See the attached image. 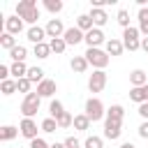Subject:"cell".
Segmentation results:
<instances>
[{
	"mask_svg": "<svg viewBox=\"0 0 148 148\" xmlns=\"http://www.w3.org/2000/svg\"><path fill=\"white\" fill-rule=\"evenodd\" d=\"M62 39L67 42V46H76V44H81V42L86 39V32H81L76 25H72V28H67V30H65Z\"/></svg>",
	"mask_w": 148,
	"mask_h": 148,
	"instance_id": "7c38bea8",
	"label": "cell"
},
{
	"mask_svg": "<svg viewBox=\"0 0 148 148\" xmlns=\"http://www.w3.org/2000/svg\"><path fill=\"white\" fill-rule=\"evenodd\" d=\"M21 134V130L16 127V125H5V127H0V141H12V139H16Z\"/></svg>",
	"mask_w": 148,
	"mask_h": 148,
	"instance_id": "603a6c76",
	"label": "cell"
},
{
	"mask_svg": "<svg viewBox=\"0 0 148 148\" xmlns=\"http://www.w3.org/2000/svg\"><path fill=\"white\" fill-rule=\"evenodd\" d=\"M39 104H42V97H39L37 92L25 95L23 102H21V113H23V118H35L37 111H39Z\"/></svg>",
	"mask_w": 148,
	"mask_h": 148,
	"instance_id": "3957f363",
	"label": "cell"
},
{
	"mask_svg": "<svg viewBox=\"0 0 148 148\" xmlns=\"http://www.w3.org/2000/svg\"><path fill=\"white\" fill-rule=\"evenodd\" d=\"M76 28H79L81 32H90V30L95 28V23H92L90 14H79V16H76Z\"/></svg>",
	"mask_w": 148,
	"mask_h": 148,
	"instance_id": "ffe728a7",
	"label": "cell"
},
{
	"mask_svg": "<svg viewBox=\"0 0 148 148\" xmlns=\"http://www.w3.org/2000/svg\"><path fill=\"white\" fill-rule=\"evenodd\" d=\"M49 46H51V53H56V56H60V53H65V51H67V42H65L62 37L49 39Z\"/></svg>",
	"mask_w": 148,
	"mask_h": 148,
	"instance_id": "484cf974",
	"label": "cell"
},
{
	"mask_svg": "<svg viewBox=\"0 0 148 148\" xmlns=\"http://www.w3.org/2000/svg\"><path fill=\"white\" fill-rule=\"evenodd\" d=\"M30 148H51V143H46L42 136H37V139L30 141Z\"/></svg>",
	"mask_w": 148,
	"mask_h": 148,
	"instance_id": "ab89813d",
	"label": "cell"
},
{
	"mask_svg": "<svg viewBox=\"0 0 148 148\" xmlns=\"http://www.w3.org/2000/svg\"><path fill=\"white\" fill-rule=\"evenodd\" d=\"M62 143H65L67 148H81V141H79L76 136H67V139H65Z\"/></svg>",
	"mask_w": 148,
	"mask_h": 148,
	"instance_id": "60d3db41",
	"label": "cell"
},
{
	"mask_svg": "<svg viewBox=\"0 0 148 148\" xmlns=\"http://www.w3.org/2000/svg\"><path fill=\"white\" fill-rule=\"evenodd\" d=\"M32 53H35V58H39V60H46V58L51 56V46H49V42L37 44V46L32 49Z\"/></svg>",
	"mask_w": 148,
	"mask_h": 148,
	"instance_id": "83f0119b",
	"label": "cell"
},
{
	"mask_svg": "<svg viewBox=\"0 0 148 148\" xmlns=\"http://www.w3.org/2000/svg\"><path fill=\"white\" fill-rule=\"evenodd\" d=\"M104 51H106L109 56H123V51H125L123 39H118V37H109L106 44H104Z\"/></svg>",
	"mask_w": 148,
	"mask_h": 148,
	"instance_id": "5bb4252c",
	"label": "cell"
},
{
	"mask_svg": "<svg viewBox=\"0 0 148 148\" xmlns=\"http://www.w3.org/2000/svg\"><path fill=\"white\" fill-rule=\"evenodd\" d=\"M16 16H21L30 28L32 25H37V18H39V9L37 7H32V9H25V12H21V14H16Z\"/></svg>",
	"mask_w": 148,
	"mask_h": 148,
	"instance_id": "cb8c5ba5",
	"label": "cell"
},
{
	"mask_svg": "<svg viewBox=\"0 0 148 148\" xmlns=\"http://www.w3.org/2000/svg\"><path fill=\"white\" fill-rule=\"evenodd\" d=\"M62 7H65V5H62V0H44V9H46V12H51L53 16H56V14H60V12H62Z\"/></svg>",
	"mask_w": 148,
	"mask_h": 148,
	"instance_id": "4dcf8cb0",
	"label": "cell"
},
{
	"mask_svg": "<svg viewBox=\"0 0 148 148\" xmlns=\"http://www.w3.org/2000/svg\"><path fill=\"white\" fill-rule=\"evenodd\" d=\"M56 120H58V127H60V130H67V127H72V123H74V116H72L69 111H65V113H62V116H58Z\"/></svg>",
	"mask_w": 148,
	"mask_h": 148,
	"instance_id": "e575fe53",
	"label": "cell"
},
{
	"mask_svg": "<svg viewBox=\"0 0 148 148\" xmlns=\"http://www.w3.org/2000/svg\"><path fill=\"white\" fill-rule=\"evenodd\" d=\"M130 99L136 102V104L148 102V99H146V88H132V90H130Z\"/></svg>",
	"mask_w": 148,
	"mask_h": 148,
	"instance_id": "d6a6232c",
	"label": "cell"
},
{
	"mask_svg": "<svg viewBox=\"0 0 148 148\" xmlns=\"http://www.w3.org/2000/svg\"><path fill=\"white\" fill-rule=\"evenodd\" d=\"M120 148H136L132 141H125V143H120Z\"/></svg>",
	"mask_w": 148,
	"mask_h": 148,
	"instance_id": "bcb514c9",
	"label": "cell"
},
{
	"mask_svg": "<svg viewBox=\"0 0 148 148\" xmlns=\"http://www.w3.org/2000/svg\"><path fill=\"white\" fill-rule=\"evenodd\" d=\"M83 42L88 44V49H99L102 44H106V35H104L102 28H92L90 32H86V39Z\"/></svg>",
	"mask_w": 148,
	"mask_h": 148,
	"instance_id": "8992f818",
	"label": "cell"
},
{
	"mask_svg": "<svg viewBox=\"0 0 148 148\" xmlns=\"http://www.w3.org/2000/svg\"><path fill=\"white\" fill-rule=\"evenodd\" d=\"M49 113H51V118H58V116H62V113H65V106H62V102H60V99H51V104H49Z\"/></svg>",
	"mask_w": 148,
	"mask_h": 148,
	"instance_id": "836d02e7",
	"label": "cell"
},
{
	"mask_svg": "<svg viewBox=\"0 0 148 148\" xmlns=\"http://www.w3.org/2000/svg\"><path fill=\"white\" fill-rule=\"evenodd\" d=\"M46 28V35H49V39H56V37H62L65 35V25H62V21L60 18H49V23L44 25Z\"/></svg>",
	"mask_w": 148,
	"mask_h": 148,
	"instance_id": "30bf717a",
	"label": "cell"
},
{
	"mask_svg": "<svg viewBox=\"0 0 148 148\" xmlns=\"http://www.w3.org/2000/svg\"><path fill=\"white\" fill-rule=\"evenodd\" d=\"M28 69H30V67H28L25 62H12V65H9V72H12V76H14L16 81H18V79H25V76H28Z\"/></svg>",
	"mask_w": 148,
	"mask_h": 148,
	"instance_id": "44dd1931",
	"label": "cell"
},
{
	"mask_svg": "<svg viewBox=\"0 0 148 148\" xmlns=\"http://www.w3.org/2000/svg\"><path fill=\"white\" fill-rule=\"evenodd\" d=\"M25 37H28V42H32L35 46L37 44H42V42H46V28H42V25H32V28H28L25 30Z\"/></svg>",
	"mask_w": 148,
	"mask_h": 148,
	"instance_id": "8fae6325",
	"label": "cell"
},
{
	"mask_svg": "<svg viewBox=\"0 0 148 148\" xmlns=\"http://www.w3.org/2000/svg\"><path fill=\"white\" fill-rule=\"evenodd\" d=\"M90 18H92L95 28H104L106 21H109V14H106L104 9H90Z\"/></svg>",
	"mask_w": 148,
	"mask_h": 148,
	"instance_id": "d6986e66",
	"label": "cell"
},
{
	"mask_svg": "<svg viewBox=\"0 0 148 148\" xmlns=\"http://www.w3.org/2000/svg\"><path fill=\"white\" fill-rule=\"evenodd\" d=\"M28 79L39 86V83L44 81V69H42V67H30V69H28Z\"/></svg>",
	"mask_w": 148,
	"mask_h": 148,
	"instance_id": "1f68e13d",
	"label": "cell"
},
{
	"mask_svg": "<svg viewBox=\"0 0 148 148\" xmlns=\"http://www.w3.org/2000/svg\"><path fill=\"white\" fill-rule=\"evenodd\" d=\"M146 99H148V86H146Z\"/></svg>",
	"mask_w": 148,
	"mask_h": 148,
	"instance_id": "c3c4849f",
	"label": "cell"
},
{
	"mask_svg": "<svg viewBox=\"0 0 148 148\" xmlns=\"http://www.w3.org/2000/svg\"><path fill=\"white\" fill-rule=\"evenodd\" d=\"M83 56H86V60H88V65L92 69H104L109 65V60H111V56L104 49H86Z\"/></svg>",
	"mask_w": 148,
	"mask_h": 148,
	"instance_id": "6da1fadb",
	"label": "cell"
},
{
	"mask_svg": "<svg viewBox=\"0 0 148 148\" xmlns=\"http://www.w3.org/2000/svg\"><path fill=\"white\" fill-rule=\"evenodd\" d=\"M116 21H118V25H120L123 30H125V28H130V12H127V9H118Z\"/></svg>",
	"mask_w": 148,
	"mask_h": 148,
	"instance_id": "8d00e7d4",
	"label": "cell"
},
{
	"mask_svg": "<svg viewBox=\"0 0 148 148\" xmlns=\"http://www.w3.org/2000/svg\"><path fill=\"white\" fill-rule=\"evenodd\" d=\"M23 28H25V21L21 18V16H16V14H12V16H7L5 18V32H9V35H18V32H23Z\"/></svg>",
	"mask_w": 148,
	"mask_h": 148,
	"instance_id": "ba28073f",
	"label": "cell"
},
{
	"mask_svg": "<svg viewBox=\"0 0 148 148\" xmlns=\"http://www.w3.org/2000/svg\"><path fill=\"white\" fill-rule=\"evenodd\" d=\"M136 18H139V32H141V37H148V7H141L136 12Z\"/></svg>",
	"mask_w": 148,
	"mask_h": 148,
	"instance_id": "ac0fdd59",
	"label": "cell"
},
{
	"mask_svg": "<svg viewBox=\"0 0 148 148\" xmlns=\"http://www.w3.org/2000/svg\"><path fill=\"white\" fill-rule=\"evenodd\" d=\"M69 67H72V72H76V74H83V72H88V60H86V56H74L72 60H69Z\"/></svg>",
	"mask_w": 148,
	"mask_h": 148,
	"instance_id": "2e32d148",
	"label": "cell"
},
{
	"mask_svg": "<svg viewBox=\"0 0 148 148\" xmlns=\"http://www.w3.org/2000/svg\"><path fill=\"white\" fill-rule=\"evenodd\" d=\"M35 92H37L42 99H44V97H51V99H53V95L58 92V83H56V81H51V79H44V81L37 86V90H35Z\"/></svg>",
	"mask_w": 148,
	"mask_h": 148,
	"instance_id": "4fadbf2b",
	"label": "cell"
},
{
	"mask_svg": "<svg viewBox=\"0 0 148 148\" xmlns=\"http://www.w3.org/2000/svg\"><path fill=\"white\" fill-rule=\"evenodd\" d=\"M90 125H92V120H90L86 113H76V116H74L72 127H74L76 132H86V130H90Z\"/></svg>",
	"mask_w": 148,
	"mask_h": 148,
	"instance_id": "e0dca14e",
	"label": "cell"
},
{
	"mask_svg": "<svg viewBox=\"0 0 148 148\" xmlns=\"http://www.w3.org/2000/svg\"><path fill=\"white\" fill-rule=\"evenodd\" d=\"M83 148H104V139L102 136H86V141H83Z\"/></svg>",
	"mask_w": 148,
	"mask_h": 148,
	"instance_id": "d590c367",
	"label": "cell"
},
{
	"mask_svg": "<svg viewBox=\"0 0 148 148\" xmlns=\"http://www.w3.org/2000/svg\"><path fill=\"white\" fill-rule=\"evenodd\" d=\"M130 83H132V88H146L148 86V74L143 69H132L130 72Z\"/></svg>",
	"mask_w": 148,
	"mask_h": 148,
	"instance_id": "9a60e30c",
	"label": "cell"
},
{
	"mask_svg": "<svg viewBox=\"0 0 148 148\" xmlns=\"http://www.w3.org/2000/svg\"><path fill=\"white\" fill-rule=\"evenodd\" d=\"M120 134H123V123H116V120L104 118V139L116 141V139H120Z\"/></svg>",
	"mask_w": 148,
	"mask_h": 148,
	"instance_id": "9c48e42d",
	"label": "cell"
},
{
	"mask_svg": "<svg viewBox=\"0 0 148 148\" xmlns=\"http://www.w3.org/2000/svg\"><path fill=\"white\" fill-rule=\"evenodd\" d=\"M32 7H37V2H35V0H18V2H16V12H14V14H21V12L32 9Z\"/></svg>",
	"mask_w": 148,
	"mask_h": 148,
	"instance_id": "f35d334b",
	"label": "cell"
},
{
	"mask_svg": "<svg viewBox=\"0 0 148 148\" xmlns=\"http://www.w3.org/2000/svg\"><path fill=\"white\" fill-rule=\"evenodd\" d=\"M0 46H2V49L9 53V51H12L14 46H18V44H16V37H14V35H9V32H2V35H0Z\"/></svg>",
	"mask_w": 148,
	"mask_h": 148,
	"instance_id": "4316f807",
	"label": "cell"
},
{
	"mask_svg": "<svg viewBox=\"0 0 148 148\" xmlns=\"http://www.w3.org/2000/svg\"><path fill=\"white\" fill-rule=\"evenodd\" d=\"M16 86H18V92H23V97L32 92V90H30V88H32V81H30L28 76H25V79H18V81H16Z\"/></svg>",
	"mask_w": 148,
	"mask_h": 148,
	"instance_id": "74e56055",
	"label": "cell"
},
{
	"mask_svg": "<svg viewBox=\"0 0 148 148\" xmlns=\"http://www.w3.org/2000/svg\"><path fill=\"white\" fill-rule=\"evenodd\" d=\"M0 92L2 95H14V92H18V86H16V79H7V81H2L0 83Z\"/></svg>",
	"mask_w": 148,
	"mask_h": 148,
	"instance_id": "f1b7e54d",
	"label": "cell"
},
{
	"mask_svg": "<svg viewBox=\"0 0 148 148\" xmlns=\"http://www.w3.org/2000/svg\"><path fill=\"white\" fill-rule=\"evenodd\" d=\"M136 132H139V136H141V139H148V120H143V123L139 125V130H136Z\"/></svg>",
	"mask_w": 148,
	"mask_h": 148,
	"instance_id": "7bdbcfd3",
	"label": "cell"
},
{
	"mask_svg": "<svg viewBox=\"0 0 148 148\" xmlns=\"http://www.w3.org/2000/svg\"><path fill=\"white\" fill-rule=\"evenodd\" d=\"M123 46L127 51H139L141 49V32H139V28L130 25V28L123 30Z\"/></svg>",
	"mask_w": 148,
	"mask_h": 148,
	"instance_id": "277c9868",
	"label": "cell"
},
{
	"mask_svg": "<svg viewBox=\"0 0 148 148\" xmlns=\"http://www.w3.org/2000/svg\"><path fill=\"white\" fill-rule=\"evenodd\" d=\"M106 88V72L104 69H92V74L88 76V90L90 92H102Z\"/></svg>",
	"mask_w": 148,
	"mask_h": 148,
	"instance_id": "5b68a950",
	"label": "cell"
},
{
	"mask_svg": "<svg viewBox=\"0 0 148 148\" xmlns=\"http://www.w3.org/2000/svg\"><path fill=\"white\" fill-rule=\"evenodd\" d=\"M51 148H67V146H65V143L60 141V143H51Z\"/></svg>",
	"mask_w": 148,
	"mask_h": 148,
	"instance_id": "7dc6e473",
	"label": "cell"
},
{
	"mask_svg": "<svg viewBox=\"0 0 148 148\" xmlns=\"http://www.w3.org/2000/svg\"><path fill=\"white\" fill-rule=\"evenodd\" d=\"M141 49L148 53V37H141Z\"/></svg>",
	"mask_w": 148,
	"mask_h": 148,
	"instance_id": "f6af8a7d",
	"label": "cell"
},
{
	"mask_svg": "<svg viewBox=\"0 0 148 148\" xmlns=\"http://www.w3.org/2000/svg\"><path fill=\"white\" fill-rule=\"evenodd\" d=\"M18 130H21V136H23V139L32 141V139H37V132H39L42 127H37L35 118H23L21 125H18Z\"/></svg>",
	"mask_w": 148,
	"mask_h": 148,
	"instance_id": "52a82bcc",
	"label": "cell"
},
{
	"mask_svg": "<svg viewBox=\"0 0 148 148\" xmlns=\"http://www.w3.org/2000/svg\"><path fill=\"white\" fill-rule=\"evenodd\" d=\"M39 127H42V132H46V134H53L56 130H60V127H58V120H56V118H51V116H49V118H44V120L39 123Z\"/></svg>",
	"mask_w": 148,
	"mask_h": 148,
	"instance_id": "f546056e",
	"label": "cell"
},
{
	"mask_svg": "<svg viewBox=\"0 0 148 148\" xmlns=\"http://www.w3.org/2000/svg\"><path fill=\"white\" fill-rule=\"evenodd\" d=\"M9 58H12V62H25V58H28V49L25 46H14L12 51H9Z\"/></svg>",
	"mask_w": 148,
	"mask_h": 148,
	"instance_id": "d4e9b609",
	"label": "cell"
},
{
	"mask_svg": "<svg viewBox=\"0 0 148 148\" xmlns=\"http://www.w3.org/2000/svg\"><path fill=\"white\" fill-rule=\"evenodd\" d=\"M81 148H83V146H81Z\"/></svg>",
	"mask_w": 148,
	"mask_h": 148,
	"instance_id": "681fc988",
	"label": "cell"
},
{
	"mask_svg": "<svg viewBox=\"0 0 148 148\" xmlns=\"http://www.w3.org/2000/svg\"><path fill=\"white\" fill-rule=\"evenodd\" d=\"M136 111H139V116H141L143 120H148V102H143V104H139V109H136Z\"/></svg>",
	"mask_w": 148,
	"mask_h": 148,
	"instance_id": "ee69618b",
	"label": "cell"
},
{
	"mask_svg": "<svg viewBox=\"0 0 148 148\" xmlns=\"http://www.w3.org/2000/svg\"><path fill=\"white\" fill-rule=\"evenodd\" d=\"M12 76V72H9V65H0V83L2 81H7Z\"/></svg>",
	"mask_w": 148,
	"mask_h": 148,
	"instance_id": "b9f144b4",
	"label": "cell"
},
{
	"mask_svg": "<svg viewBox=\"0 0 148 148\" xmlns=\"http://www.w3.org/2000/svg\"><path fill=\"white\" fill-rule=\"evenodd\" d=\"M83 113H86L92 123H97V120H104V118H106V109H104L102 99H97V97H88V99H86Z\"/></svg>",
	"mask_w": 148,
	"mask_h": 148,
	"instance_id": "7a4b0ae2",
	"label": "cell"
},
{
	"mask_svg": "<svg viewBox=\"0 0 148 148\" xmlns=\"http://www.w3.org/2000/svg\"><path fill=\"white\" fill-rule=\"evenodd\" d=\"M106 118H109V120H116V123H123V118H125V109H123L120 104H111V106L106 109Z\"/></svg>",
	"mask_w": 148,
	"mask_h": 148,
	"instance_id": "7402d4cb",
	"label": "cell"
}]
</instances>
